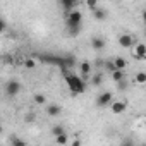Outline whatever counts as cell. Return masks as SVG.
Here are the masks:
<instances>
[{"label":"cell","mask_w":146,"mask_h":146,"mask_svg":"<svg viewBox=\"0 0 146 146\" xmlns=\"http://www.w3.org/2000/svg\"><path fill=\"white\" fill-rule=\"evenodd\" d=\"M91 69H93V67H91V64H90L88 60H83V62L79 64V70H81V74H83V79L91 72Z\"/></svg>","instance_id":"cell-12"},{"label":"cell","mask_w":146,"mask_h":146,"mask_svg":"<svg viewBox=\"0 0 146 146\" xmlns=\"http://www.w3.org/2000/svg\"><path fill=\"white\" fill-rule=\"evenodd\" d=\"M55 143H57L58 146H65V144H69V134L65 132V134H62V136L55 137Z\"/></svg>","instance_id":"cell-17"},{"label":"cell","mask_w":146,"mask_h":146,"mask_svg":"<svg viewBox=\"0 0 146 146\" xmlns=\"http://www.w3.org/2000/svg\"><path fill=\"white\" fill-rule=\"evenodd\" d=\"M11 146H28V143L23 141L19 136H12L11 137Z\"/></svg>","instance_id":"cell-18"},{"label":"cell","mask_w":146,"mask_h":146,"mask_svg":"<svg viewBox=\"0 0 146 146\" xmlns=\"http://www.w3.org/2000/svg\"><path fill=\"white\" fill-rule=\"evenodd\" d=\"M103 83V76H102V72H96V74L91 78V84L93 86H100Z\"/></svg>","instance_id":"cell-19"},{"label":"cell","mask_w":146,"mask_h":146,"mask_svg":"<svg viewBox=\"0 0 146 146\" xmlns=\"http://www.w3.org/2000/svg\"><path fill=\"white\" fill-rule=\"evenodd\" d=\"M117 41H119V46H122V48H134V45L137 43V41L134 40V36L129 35V33H122V35L117 38Z\"/></svg>","instance_id":"cell-4"},{"label":"cell","mask_w":146,"mask_h":146,"mask_svg":"<svg viewBox=\"0 0 146 146\" xmlns=\"http://www.w3.org/2000/svg\"><path fill=\"white\" fill-rule=\"evenodd\" d=\"M120 146H134V143H132V141H125V143H122Z\"/></svg>","instance_id":"cell-29"},{"label":"cell","mask_w":146,"mask_h":146,"mask_svg":"<svg viewBox=\"0 0 146 146\" xmlns=\"http://www.w3.org/2000/svg\"><path fill=\"white\" fill-rule=\"evenodd\" d=\"M70 146H83V143H81V139H79V137H76L74 141L70 143Z\"/></svg>","instance_id":"cell-25"},{"label":"cell","mask_w":146,"mask_h":146,"mask_svg":"<svg viewBox=\"0 0 146 146\" xmlns=\"http://www.w3.org/2000/svg\"><path fill=\"white\" fill-rule=\"evenodd\" d=\"M95 67H105V62L103 60H96L95 62Z\"/></svg>","instance_id":"cell-27"},{"label":"cell","mask_w":146,"mask_h":146,"mask_svg":"<svg viewBox=\"0 0 146 146\" xmlns=\"http://www.w3.org/2000/svg\"><path fill=\"white\" fill-rule=\"evenodd\" d=\"M113 64H115L117 70H125V67H127V60L124 57H115L113 58Z\"/></svg>","instance_id":"cell-13"},{"label":"cell","mask_w":146,"mask_h":146,"mask_svg":"<svg viewBox=\"0 0 146 146\" xmlns=\"http://www.w3.org/2000/svg\"><path fill=\"white\" fill-rule=\"evenodd\" d=\"M60 5H62V9H64V11H65V14H67V12L76 11L78 2H74V0H60Z\"/></svg>","instance_id":"cell-10"},{"label":"cell","mask_w":146,"mask_h":146,"mask_svg":"<svg viewBox=\"0 0 146 146\" xmlns=\"http://www.w3.org/2000/svg\"><path fill=\"white\" fill-rule=\"evenodd\" d=\"M105 45H107V41H105L102 36H93V38H91V48H93L95 52H102V50L105 48Z\"/></svg>","instance_id":"cell-9"},{"label":"cell","mask_w":146,"mask_h":146,"mask_svg":"<svg viewBox=\"0 0 146 146\" xmlns=\"http://www.w3.org/2000/svg\"><path fill=\"white\" fill-rule=\"evenodd\" d=\"M132 57L136 60H144L146 58V45L144 43H136L132 48Z\"/></svg>","instance_id":"cell-7"},{"label":"cell","mask_w":146,"mask_h":146,"mask_svg":"<svg viewBox=\"0 0 146 146\" xmlns=\"http://www.w3.org/2000/svg\"><path fill=\"white\" fill-rule=\"evenodd\" d=\"M105 69L110 72V74H112V72H115L117 70V67H115V64H113V60H107L105 62Z\"/></svg>","instance_id":"cell-22"},{"label":"cell","mask_w":146,"mask_h":146,"mask_svg":"<svg viewBox=\"0 0 146 146\" xmlns=\"http://www.w3.org/2000/svg\"><path fill=\"white\" fill-rule=\"evenodd\" d=\"M110 76H112V81L119 84L120 81H124V79H125V72H124V70H115V72H112Z\"/></svg>","instance_id":"cell-14"},{"label":"cell","mask_w":146,"mask_h":146,"mask_svg":"<svg viewBox=\"0 0 146 146\" xmlns=\"http://www.w3.org/2000/svg\"><path fill=\"white\" fill-rule=\"evenodd\" d=\"M86 7H90V9H91V12H93V11L98 7V4H96V2H86Z\"/></svg>","instance_id":"cell-24"},{"label":"cell","mask_w":146,"mask_h":146,"mask_svg":"<svg viewBox=\"0 0 146 146\" xmlns=\"http://www.w3.org/2000/svg\"><path fill=\"white\" fill-rule=\"evenodd\" d=\"M52 134H53V137H58V136L65 134V129H64V125H62V124H55V125L52 127Z\"/></svg>","instance_id":"cell-15"},{"label":"cell","mask_w":146,"mask_h":146,"mask_svg":"<svg viewBox=\"0 0 146 146\" xmlns=\"http://www.w3.org/2000/svg\"><path fill=\"white\" fill-rule=\"evenodd\" d=\"M141 17H143V23H144V24H146V9H144V11H143V12H141Z\"/></svg>","instance_id":"cell-30"},{"label":"cell","mask_w":146,"mask_h":146,"mask_svg":"<svg viewBox=\"0 0 146 146\" xmlns=\"http://www.w3.org/2000/svg\"><path fill=\"white\" fill-rule=\"evenodd\" d=\"M93 17H95L96 21H105V19H107V11L98 5V7L93 11Z\"/></svg>","instance_id":"cell-11"},{"label":"cell","mask_w":146,"mask_h":146,"mask_svg":"<svg viewBox=\"0 0 146 146\" xmlns=\"http://www.w3.org/2000/svg\"><path fill=\"white\" fill-rule=\"evenodd\" d=\"M134 81L137 84H146V72H137V74L134 76Z\"/></svg>","instance_id":"cell-20"},{"label":"cell","mask_w":146,"mask_h":146,"mask_svg":"<svg viewBox=\"0 0 146 146\" xmlns=\"http://www.w3.org/2000/svg\"><path fill=\"white\" fill-rule=\"evenodd\" d=\"M5 93H7V96H11V98L17 96V95L21 93V83H19L17 79H11V81L5 84Z\"/></svg>","instance_id":"cell-5"},{"label":"cell","mask_w":146,"mask_h":146,"mask_svg":"<svg viewBox=\"0 0 146 146\" xmlns=\"http://www.w3.org/2000/svg\"><path fill=\"white\" fill-rule=\"evenodd\" d=\"M112 102H113V95L110 93V91H103V93H100L98 96H96V107H100V108H105V107H110L112 105Z\"/></svg>","instance_id":"cell-3"},{"label":"cell","mask_w":146,"mask_h":146,"mask_svg":"<svg viewBox=\"0 0 146 146\" xmlns=\"http://www.w3.org/2000/svg\"><path fill=\"white\" fill-rule=\"evenodd\" d=\"M5 29H7V23L4 17H0V31H5Z\"/></svg>","instance_id":"cell-23"},{"label":"cell","mask_w":146,"mask_h":146,"mask_svg":"<svg viewBox=\"0 0 146 146\" xmlns=\"http://www.w3.org/2000/svg\"><path fill=\"white\" fill-rule=\"evenodd\" d=\"M24 67H26V69H31V70L36 69V62H35V58H33V57H28V58L24 60Z\"/></svg>","instance_id":"cell-21"},{"label":"cell","mask_w":146,"mask_h":146,"mask_svg":"<svg viewBox=\"0 0 146 146\" xmlns=\"http://www.w3.org/2000/svg\"><path fill=\"white\" fill-rule=\"evenodd\" d=\"M45 112H46L48 117H58V115L62 113V107H60L58 103H50V105H46Z\"/></svg>","instance_id":"cell-8"},{"label":"cell","mask_w":146,"mask_h":146,"mask_svg":"<svg viewBox=\"0 0 146 146\" xmlns=\"http://www.w3.org/2000/svg\"><path fill=\"white\" fill-rule=\"evenodd\" d=\"M117 86H119V90H120V91H122V90H125V88H127V83H125V79H124V81H120Z\"/></svg>","instance_id":"cell-26"},{"label":"cell","mask_w":146,"mask_h":146,"mask_svg":"<svg viewBox=\"0 0 146 146\" xmlns=\"http://www.w3.org/2000/svg\"><path fill=\"white\" fill-rule=\"evenodd\" d=\"M81 24H83V12L72 11V12L65 14V26H67V31H69L70 36H76L79 33Z\"/></svg>","instance_id":"cell-2"},{"label":"cell","mask_w":146,"mask_h":146,"mask_svg":"<svg viewBox=\"0 0 146 146\" xmlns=\"http://www.w3.org/2000/svg\"><path fill=\"white\" fill-rule=\"evenodd\" d=\"M64 76H65V83L69 86V91L72 95H81V93L86 91V83H84L83 78L72 74V72H67V69L64 70Z\"/></svg>","instance_id":"cell-1"},{"label":"cell","mask_w":146,"mask_h":146,"mask_svg":"<svg viewBox=\"0 0 146 146\" xmlns=\"http://www.w3.org/2000/svg\"><path fill=\"white\" fill-rule=\"evenodd\" d=\"M26 120H28V122H33V120H35V115H33V113H31V115H26Z\"/></svg>","instance_id":"cell-28"},{"label":"cell","mask_w":146,"mask_h":146,"mask_svg":"<svg viewBox=\"0 0 146 146\" xmlns=\"http://www.w3.org/2000/svg\"><path fill=\"white\" fill-rule=\"evenodd\" d=\"M125 110H127V103H125L124 100H113L112 105H110V112H112L113 115H120V113H124Z\"/></svg>","instance_id":"cell-6"},{"label":"cell","mask_w":146,"mask_h":146,"mask_svg":"<svg viewBox=\"0 0 146 146\" xmlns=\"http://www.w3.org/2000/svg\"><path fill=\"white\" fill-rule=\"evenodd\" d=\"M33 100H35L36 105H46V96H45L43 93H35Z\"/></svg>","instance_id":"cell-16"}]
</instances>
